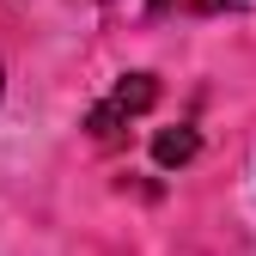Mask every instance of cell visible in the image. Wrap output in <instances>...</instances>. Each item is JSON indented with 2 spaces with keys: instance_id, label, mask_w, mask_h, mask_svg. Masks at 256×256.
<instances>
[{
  "instance_id": "1",
  "label": "cell",
  "mask_w": 256,
  "mask_h": 256,
  "mask_svg": "<svg viewBox=\"0 0 256 256\" xmlns=\"http://www.w3.org/2000/svg\"><path fill=\"white\" fill-rule=\"evenodd\" d=\"M152 98H158V80H152V74H128V80L110 92V98L92 110V134H98V140H110L116 128H122V122H134Z\"/></svg>"
},
{
  "instance_id": "2",
  "label": "cell",
  "mask_w": 256,
  "mask_h": 256,
  "mask_svg": "<svg viewBox=\"0 0 256 256\" xmlns=\"http://www.w3.org/2000/svg\"><path fill=\"white\" fill-rule=\"evenodd\" d=\"M158 12H189V18H208V12H238L244 0H152Z\"/></svg>"
},
{
  "instance_id": "3",
  "label": "cell",
  "mask_w": 256,
  "mask_h": 256,
  "mask_svg": "<svg viewBox=\"0 0 256 256\" xmlns=\"http://www.w3.org/2000/svg\"><path fill=\"white\" fill-rule=\"evenodd\" d=\"M189 152H196V128H183V134H158V165H183Z\"/></svg>"
}]
</instances>
